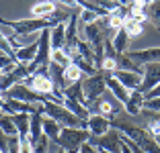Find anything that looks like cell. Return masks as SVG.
Wrapping results in <instances>:
<instances>
[{"label": "cell", "instance_id": "cell-4", "mask_svg": "<svg viewBox=\"0 0 160 153\" xmlns=\"http://www.w3.org/2000/svg\"><path fill=\"white\" fill-rule=\"evenodd\" d=\"M90 141V131L88 129H76V127H64L62 129L60 139L56 141L58 149H66V151L78 153L80 147Z\"/></svg>", "mask_w": 160, "mask_h": 153}, {"label": "cell", "instance_id": "cell-14", "mask_svg": "<svg viewBox=\"0 0 160 153\" xmlns=\"http://www.w3.org/2000/svg\"><path fill=\"white\" fill-rule=\"evenodd\" d=\"M144 104H146V96H144L140 90H133L132 96H129V100L123 104V110H125L129 116H138V114H142V110H144Z\"/></svg>", "mask_w": 160, "mask_h": 153}, {"label": "cell", "instance_id": "cell-29", "mask_svg": "<svg viewBox=\"0 0 160 153\" xmlns=\"http://www.w3.org/2000/svg\"><path fill=\"white\" fill-rule=\"evenodd\" d=\"M0 63H2V74H10L19 65V61L14 59V57H8V55H2L0 53Z\"/></svg>", "mask_w": 160, "mask_h": 153}, {"label": "cell", "instance_id": "cell-15", "mask_svg": "<svg viewBox=\"0 0 160 153\" xmlns=\"http://www.w3.org/2000/svg\"><path fill=\"white\" fill-rule=\"evenodd\" d=\"M107 88H109V92L113 94L115 100H119L121 104H125V102L129 100V96H132V92H129L115 76H107Z\"/></svg>", "mask_w": 160, "mask_h": 153}, {"label": "cell", "instance_id": "cell-11", "mask_svg": "<svg viewBox=\"0 0 160 153\" xmlns=\"http://www.w3.org/2000/svg\"><path fill=\"white\" fill-rule=\"evenodd\" d=\"M88 131L92 137H101L107 131H111V121H109L107 116L99 114V112H92L88 116Z\"/></svg>", "mask_w": 160, "mask_h": 153}, {"label": "cell", "instance_id": "cell-10", "mask_svg": "<svg viewBox=\"0 0 160 153\" xmlns=\"http://www.w3.org/2000/svg\"><path fill=\"white\" fill-rule=\"evenodd\" d=\"M94 110L99 112V114L107 116L109 121H115V116L123 110V104L119 100H113V98H107V96H101L94 104Z\"/></svg>", "mask_w": 160, "mask_h": 153}, {"label": "cell", "instance_id": "cell-22", "mask_svg": "<svg viewBox=\"0 0 160 153\" xmlns=\"http://www.w3.org/2000/svg\"><path fill=\"white\" fill-rule=\"evenodd\" d=\"M113 49L117 51V53H125L127 51V45H129V41H132V37L125 33V29H119V31H115V35H113Z\"/></svg>", "mask_w": 160, "mask_h": 153}, {"label": "cell", "instance_id": "cell-26", "mask_svg": "<svg viewBox=\"0 0 160 153\" xmlns=\"http://www.w3.org/2000/svg\"><path fill=\"white\" fill-rule=\"evenodd\" d=\"M123 29H125V33L129 35V37H140L142 33H144V23H140L138 19H125V23H123Z\"/></svg>", "mask_w": 160, "mask_h": 153}, {"label": "cell", "instance_id": "cell-1", "mask_svg": "<svg viewBox=\"0 0 160 153\" xmlns=\"http://www.w3.org/2000/svg\"><path fill=\"white\" fill-rule=\"evenodd\" d=\"M111 127L117 129L121 135L129 137L132 141H136L146 153H160V143L148 133L146 127H140V125H129V123H123V121H111Z\"/></svg>", "mask_w": 160, "mask_h": 153}, {"label": "cell", "instance_id": "cell-23", "mask_svg": "<svg viewBox=\"0 0 160 153\" xmlns=\"http://www.w3.org/2000/svg\"><path fill=\"white\" fill-rule=\"evenodd\" d=\"M64 94H66L68 98H74V100L82 102L86 106V96H84V82H76V84H70V86H66L64 88Z\"/></svg>", "mask_w": 160, "mask_h": 153}, {"label": "cell", "instance_id": "cell-6", "mask_svg": "<svg viewBox=\"0 0 160 153\" xmlns=\"http://www.w3.org/2000/svg\"><path fill=\"white\" fill-rule=\"evenodd\" d=\"M94 147L99 149H105V151H111V153H123V139H121V133L117 129L111 127V131H107L105 135L101 137H92L90 135V141Z\"/></svg>", "mask_w": 160, "mask_h": 153}, {"label": "cell", "instance_id": "cell-2", "mask_svg": "<svg viewBox=\"0 0 160 153\" xmlns=\"http://www.w3.org/2000/svg\"><path fill=\"white\" fill-rule=\"evenodd\" d=\"M43 110H45V116L58 121L62 127H76V129H88V121H82L80 116H76L72 110H68L64 104H58V102L49 100L45 96V102H43Z\"/></svg>", "mask_w": 160, "mask_h": 153}, {"label": "cell", "instance_id": "cell-34", "mask_svg": "<svg viewBox=\"0 0 160 153\" xmlns=\"http://www.w3.org/2000/svg\"><path fill=\"white\" fill-rule=\"evenodd\" d=\"M58 153H72V151H66V149H60V151H58Z\"/></svg>", "mask_w": 160, "mask_h": 153}, {"label": "cell", "instance_id": "cell-27", "mask_svg": "<svg viewBox=\"0 0 160 153\" xmlns=\"http://www.w3.org/2000/svg\"><path fill=\"white\" fill-rule=\"evenodd\" d=\"M52 63L60 65V67H68V65L72 63L70 53H68L66 49H53L52 51Z\"/></svg>", "mask_w": 160, "mask_h": 153}, {"label": "cell", "instance_id": "cell-3", "mask_svg": "<svg viewBox=\"0 0 160 153\" xmlns=\"http://www.w3.org/2000/svg\"><path fill=\"white\" fill-rule=\"evenodd\" d=\"M2 25L10 27L14 31V37H29V35H37V33H43L47 29H53L56 25L49 19H19V21H6L2 19Z\"/></svg>", "mask_w": 160, "mask_h": 153}, {"label": "cell", "instance_id": "cell-30", "mask_svg": "<svg viewBox=\"0 0 160 153\" xmlns=\"http://www.w3.org/2000/svg\"><path fill=\"white\" fill-rule=\"evenodd\" d=\"M99 19H101V14L80 8V23H82V25H90V23H94V21H99Z\"/></svg>", "mask_w": 160, "mask_h": 153}, {"label": "cell", "instance_id": "cell-7", "mask_svg": "<svg viewBox=\"0 0 160 153\" xmlns=\"http://www.w3.org/2000/svg\"><path fill=\"white\" fill-rule=\"evenodd\" d=\"M2 96L14 98V100H21V102H29V104H43V102H45V94L29 88L27 84H17L14 88H10L8 92L2 94Z\"/></svg>", "mask_w": 160, "mask_h": 153}, {"label": "cell", "instance_id": "cell-28", "mask_svg": "<svg viewBox=\"0 0 160 153\" xmlns=\"http://www.w3.org/2000/svg\"><path fill=\"white\" fill-rule=\"evenodd\" d=\"M148 19H150V23L160 31V0H156V2H152V4L148 6Z\"/></svg>", "mask_w": 160, "mask_h": 153}, {"label": "cell", "instance_id": "cell-18", "mask_svg": "<svg viewBox=\"0 0 160 153\" xmlns=\"http://www.w3.org/2000/svg\"><path fill=\"white\" fill-rule=\"evenodd\" d=\"M70 59H72V63H74L76 67H80V72H82L86 78H90V76H97V74H99V67H97L94 63H90L88 59H84V57L80 55L78 51L70 53Z\"/></svg>", "mask_w": 160, "mask_h": 153}, {"label": "cell", "instance_id": "cell-9", "mask_svg": "<svg viewBox=\"0 0 160 153\" xmlns=\"http://www.w3.org/2000/svg\"><path fill=\"white\" fill-rule=\"evenodd\" d=\"M160 84V61H154V63H146L144 65V82L140 86V92L146 96L152 88H156Z\"/></svg>", "mask_w": 160, "mask_h": 153}, {"label": "cell", "instance_id": "cell-32", "mask_svg": "<svg viewBox=\"0 0 160 153\" xmlns=\"http://www.w3.org/2000/svg\"><path fill=\"white\" fill-rule=\"evenodd\" d=\"M78 153H101V149H99V147H94L92 143H84L82 147H80Z\"/></svg>", "mask_w": 160, "mask_h": 153}, {"label": "cell", "instance_id": "cell-8", "mask_svg": "<svg viewBox=\"0 0 160 153\" xmlns=\"http://www.w3.org/2000/svg\"><path fill=\"white\" fill-rule=\"evenodd\" d=\"M23 84H27L29 88L37 90V92L45 94V96H52V94L56 92V88H58L49 74H33V76H29Z\"/></svg>", "mask_w": 160, "mask_h": 153}, {"label": "cell", "instance_id": "cell-5", "mask_svg": "<svg viewBox=\"0 0 160 153\" xmlns=\"http://www.w3.org/2000/svg\"><path fill=\"white\" fill-rule=\"evenodd\" d=\"M107 74L99 72L97 76H90V78L84 80V96H86V106L92 108L97 104L101 96H105L107 92Z\"/></svg>", "mask_w": 160, "mask_h": 153}, {"label": "cell", "instance_id": "cell-21", "mask_svg": "<svg viewBox=\"0 0 160 153\" xmlns=\"http://www.w3.org/2000/svg\"><path fill=\"white\" fill-rule=\"evenodd\" d=\"M49 35H52V49H64L66 47V23L49 29Z\"/></svg>", "mask_w": 160, "mask_h": 153}, {"label": "cell", "instance_id": "cell-19", "mask_svg": "<svg viewBox=\"0 0 160 153\" xmlns=\"http://www.w3.org/2000/svg\"><path fill=\"white\" fill-rule=\"evenodd\" d=\"M56 2H47V0H39L37 4H33V8H31V14L33 16H37V19H47V16H52L53 12L58 10Z\"/></svg>", "mask_w": 160, "mask_h": 153}, {"label": "cell", "instance_id": "cell-12", "mask_svg": "<svg viewBox=\"0 0 160 153\" xmlns=\"http://www.w3.org/2000/svg\"><path fill=\"white\" fill-rule=\"evenodd\" d=\"M142 118H144V127L148 129V133L160 143V112L144 108V110H142Z\"/></svg>", "mask_w": 160, "mask_h": 153}, {"label": "cell", "instance_id": "cell-13", "mask_svg": "<svg viewBox=\"0 0 160 153\" xmlns=\"http://www.w3.org/2000/svg\"><path fill=\"white\" fill-rule=\"evenodd\" d=\"M113 76L123 84V86H125L127 90H129V92H133V90H140L142 82H144V76H142V74H136V72H123V70H117Z\"/></svg>", "mask_w": 160, "mask_h": 153}, {"label": "cell", "instance_id": "cell-20", "mask_svg": "<svg viewBox=\"0 0 160 153\" xmlns=\"http://www.w3.org/2000/svg\"><path fill=\"white\" fill-rule=\"evenodd\" d=\"M62 129H64V127L58 121H53V118L43 114V133H45V137H49V141L56 143V141L60 139V135H62Z\"/></svg>", "mask_w": 160, "mask_h": 153}, {"label": "cell", "instance_id": "cell-31", "mask_svg": "<svg viewBox=\"0 0 160 153\" xmlns=\"http://www.w3.org/2000/svg\"><path fill=\"white\" fill-rule=\"evenodd\" d=\"M144 108H148V110H154V112H160V98H150V100H146Z\"/></svg>", "mask_w": 160, "mask_h": 153}, {"label": "cell", "instance_id": "cell-17", "mask_svg": "<svg viewBox=\"0 0 160 153\" xmlns=\"http://www.w3.org/2000/svg\"><path fill=\"white\" fill-rule=\"evenodd\" d=\"M37 51H39V39L31 45H25L21 49H17V61L19 63H25V65H31L37 57Z\"/></svg>", "mask_w": 160, "mask_h": 153}, {"label": "cell", "instance_id": "cell-16", "mask_svg": "<svg viewBox=\"0 0 160 153\" xmlns=\"http://www.w3.org/2000/svg\"><path fill=\"white\" fill-rule=\"evenodd\" d=\"M129 55L138 61L140 65L146 63H154L160 61V47H148V49H138V51H129Z\"/></svg>", "mask_w": 160, "mask_h": 153}, {"label": "cell", "instance_id": "cell-25", "mask_svg": "<svg viewBox=\"0 0 160 153\" xmlns=\"http://www.w3.org/2000/svg\"><path fill=\"white\" fill-rule=\"evenodd\" d=\"M82 72L80 67H76L74 63H70L68 67H64V88L70 86V84H76V82H82Z\"/></svg>", "mask_w": 160, "mask_h": 153}, {"label": "cell", "instance_id": "cell-24", "mask_svg": "<svg viewBox=\"0 0 160 153\" xmlns=\"http://www.w3.org/2000/svg\"><path fill=\"white\" fill-rule=\"evenodd\" d=\"M0 131L6 137H19V127H17V123H14V118L10 114L0 116Z\"/></svg>", "mask_w": 160, "mask_h": 153}, {"label": "cell", "instance_id": "cell-33", "mask_svg": "<svg viewBox=\"0 0 160 153\" xmlns=\"http://www.w3.org/2000/svg\"><path fill=\"white\" fill-rule=\"evenodd\" d=\"M150 98H160V84L156 86V88H152L150 92L146 94V100H150Z\"/></svg>", "mask_w": 160, "mask_h": 153}]
</instances>
